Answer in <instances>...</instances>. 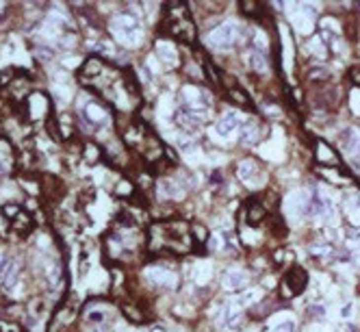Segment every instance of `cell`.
Segmentation results:
<instances>
[{
  "mask_svg": "<svg viewBox=\"0 0 360 332\" xmlns=\"http://www.w3.org/2000/svg\"><path fill=\"white\" fill-rule=\"evenodd\" d=\"M113 31H115V35H117L124 43H128V46H137L139 39H141L139 22L135 20L133 15H128V13L117 15L115 22H113Z\"/></svg>",
  "mask_w": 360,
  "mask_h": 332,
  "instance_id": "obj_1",
  "label": "cell"
},
{
  "mask_svg": "<svg viewBox=\"0 0 360 332\" xmlns=\"http://www.w3.org/2000/svg\"><path fill=\"white\" fill-rule=\"evenodd\" d=\"M237 128H239V115L237 113H226V115L217 122V135H219V137H230Z\"/></svg>",
  "mask_w": 360,
  "mask_h": 332,
  "instance_id": "obj_5",
  "label": "cell"
},
{
  "mask_svg": "<svg viewBox=\"0 0 360 332\" xmlns=\"http://www.w3.org/2000/svg\"><path fill=\"white\" fill-rule=\"evenodd\" d=\"M18 276H20L18 265H15V263H9V267L4 269V278H2L4 289H7V291H13V287L18 285Z\"/></svg>",
  "mask_w": 360,
  "mask_h": 332,
  "instance_id": "obj_11",
  "label": "cell"
},
{
  "mask_svg": "<svg viewBox=\"0 0 360 332\" xmlns=\"http://www.w3.org/2000/svg\"><path fill=\"white\" fill-rule=\"evenodd\" d=\"M156 52H159V57H161L165 63H170V65L176 63V50H174V46H170V43L161 41L159 46H156Z\"/></svg>",
  "mask_w": 360,
  "mask_h": 332,
  "instance_id": "obj_12",
  "label": "cell"
},
{
  "mask_svg": "<svg viewBox=\"0 0 360 332\" xmlns=\"http://www.w3.org/2000/svg\"><path fill=\"white\" fill-rule=\"evenodd\" d=\"M237 35H239V29L237 24L232 22H226V24L217 26L209 33V43L215 48H221V50H228L234 41H237Z\"/></svg>",
  "mask_w": 360,
  "mask_h": 332,
  "instance_id": "obj_2",
  "label": "cell"
},
{
  "mask_svg": "<svg viewBox=\"0 0 360 332\" xmlns=\"http://www.w3.org/2000/svg\"><path fill=\"white\" fill-rule=\"evenodd\" d=\"M87 319H89V322H94V324H100L102 319H105V313H102V311H91L89 315H87Z\"/></svg>",
  "mask_w": 360,
  "mask_h": 332,
  "instance_id": "obj_20",
  "label": "cell"
},
{
  "mask_svg": "<svg viewBox=\"0 0 360 332\" xmlns=\"http://www.w3.org/2000/svg\"><path fill=\"white\" fill-rule=\"evenodd\" d=\"M358 154H360V139H358Z\"/></svg>",
  "mask_w": 360,
  "mask_h": 332,
  "instance_id": "obj_23",
  "label": "cell"
},
{
  "mask_svg": "<svg viewBox=\"0 0 360 332\" xmlns=\"http://www.w3.org/2000/svg\"><path fill=\"white\" fill-rule=\"evenodd\" d=\"M254 300H258V291H248L237 300V306H248V304H252Z\"/></svg>",
  "mask_w": 360,
  "mask_h": 332,
  "instance_id": "obj_17",
  "label": "cell"
},
{
  "mask_svg": "<svg viewBox=\"0 0 360 332\" xmlns=\"http://www.w3.org/2000/svg\"><path fill=\"white\" fill-rule=\"evenodd\" d=\"M271 332H295V324H293V319H287V322L274 326Z\"/></svg>",
  "mask_w": 360,
  "mask_h": 332,
  "instance_id": "obj_18",
  "label": "cell"
},
{
  "mask_svg": "<svg viewBox=\"0 0 360 332\" xmlns=\"http://www.w3.org/2000/svg\"><path fill=\"white\" fill-rule=\"evenodd\" d=\"M263 217H265V209H263V206H260L258 202H250V206H248V220L252 221V224H258Z\"/></svg>",
  "mask_w": 360,
  "mask_h": 332,
  "instance_id": "obj_15",
  "label": "cell"
},
{
  "mask_svg": "<svg viewBox=\"0 0 360 332\" xmlns=\"http://www.w3.org/2000/svg\"><path fill=\"white\" fill-rule=\"evenodd\" d=\"M237 174H239L241 181L252 183V178L256 176V163L254 161H241L239 163V167H237Z\"/></svg>",
  "mask_w": 360,
  "mask_h": 332,
  "instance_id": "obj_10",
  "label": "cell"
},
{
  "mask_svg": "<svg viewBox=\"0 0 360 332\" xmlns=\"http://www.w3.org/2000/svg\"><path fill=\"white\" fill-rule=\"evenodd\" d=\"M250 276L248 271L243 269H232L226 274V280H223V285H226V289H243L245 285H248Z\"/></svg>",
  "mask_w": 360,
  "mask_h": 332,
  "instance_id": "obj_6",
  "label": "cell"
},
{
  "mask_svg": "<svg viewBox=\"0 0 360 332\" xmlns=\"http://www.w3.org/2000/svg\"><path fill=\"white\" fill-rule=\"evenodd\" d=\"M85 115L89 117V122H96V124H100V122H105V119H107V113L102 111L98 105H94V102H91V105H87Z\"/></svg>",
  "mask_w": 360,
  "mask_h": 332,
  "instance_id": "obj_14",
  "label": "cell"
},
{
  "mask_svg": "<svg viewBox=\"0 0 360 332\" xmlns=\"http://www.w3.org/2000/svg\"><path fill=\"white\" fill-rule=\"evenodd\" d=\"M161 195H165V198H178L180 189L176 187V183L174 181H163L161 183Z\"/></svg>",
  "mask_w": 360,
  "mask_h": 332,
  "instance_id": "obj_16",
  "label": "cell"
},
{
  "mask_svg": "<svg viewBox=\"0 0 360 332\" xmlns=\"http://www.w3.org/2000/svg\"><path fill=\"white\" fill-rule=\"evenodd\" d=\"M148 278L154 285H163V287H174L176 285V276L167 269H148Z\"/></svg>",
  "mask_w": 360,
  "mask_h": 332,
  "instance_id": "obj_7",
  "label": "cell"
},
{
  "mask_svg": "<svg viewBox=\"0 0 360 332\" xmlns=\"http://www.w3.org/2000/svg\"><path fill=\"white\" fill-rule=\"evenodd\" d=\"M152 332H165V330H163L161 326H156V328H152Z\"/></svg>",
  "mask_w": 360,
  "mask_h": 332,
  "instance_id": "obj_22",
  "label": "cell"
},
{
  "mask_svg": "<svg viewBox=\"0 0 360 332\" xmlns=\"http://www.w3.org/2000/svg\"><path fill=\"white\" fill-rule=\"evenodd\" d=\"M230 96H232V100L241 102V105H243V107H250V105H252V102H250V98H248V96H245V94H243V91H241V89H232V91H230Z\"/></svg>",
  "mask_w": 360,
  "mask_h": 332,
  "instance_id": "obj_19",
  "label": "cell"
},
{
  "mask_svg": "<svg viewBox=\"0 0 360 332\" xmlns=\"http://www.w3.org/2000/svg\"><path fill=\"white\" fill-rule=\"evenodd\" d=\"M306 282H308L306 271L302 267H293L285 278V295H297V293L306 287Z\"/></svg>",
  "mask_w": 360,
  "mask_h": 332,
  "instance_id": "obj_3",
  "label": "cell"
},
{
  "mask_svg": "<svg viewBox=\"0 0 360 332\" xmlns=\"http://www.w3.org/2000/svg\"><path fill=\"white\" fill-rule=\"evenodd\" d=\"M252 68L260 74H265L267 70H269V63H267V57H265L263 50H254L252 52Z\"/></svg>",
  "mask_w": 360,
  "mask_h": 332,
  "instance_id": "obj_13",
  "label": "cell"
},
{
  "mask_svg": "<svg viewBox=\"0 0 360 332\" xmlns=\"http://www.w3.org/2000/svg\"><path fill=\"white\" fill-rule=\"evenodd\" d=\"M287 209H288V213H291L293 217L304 215L310 209V198H306V193H304V191H295L293 195H288Z\"/></svg>",
  "mask_w": 360,
  "mask_h": 332,
  "instance_id": "obj_4",
  "label": "cell"
},
{
  "mask_svg": "<svg viewBox=\"0 0 360 332\" xmlns=\"http://www.w3.org/2000/svg\"><path fill=\"white\" fill-rule=\"evenodd\" d=\"M352 78H354V83H356V85H360V65L352 68Z\"/></svg>",
  "mask_w": 360,
  "mask_h": 332,
  "instance_id": "obj_21",
  "label": "cell"
},
{
  "mask_svg": "<svg viewBox=\"0 0 360 332\" xmlns=\"http://www.w3.org/2000/svg\"><path fill=\"white\" fill-rule=\"evenodd\" d=\"M317 161L328 163V165H339V154L324 141H317Z\"/></svg>",
  "mask_w": 360,
  "mask_h": 332,
  "instance_id": "obj_8",
  "label": "cell"
},
{
  "mask_svg": "<svg viewBox=\"0 0 360 332\" xmlns=\"http://www.w3.org/2000/svg\"><path fill=\"white\" fill-rule=\"evenodd\" d=\"M256 137H258V126H256L254 122H248L239 128V141H241L243 146L256 144Z\"/></svg>",
  "mask_w": 360,
  "mask_h": 332,
  "instance_id": "obj_9",
  "label": "cell"
}]
</instances>
